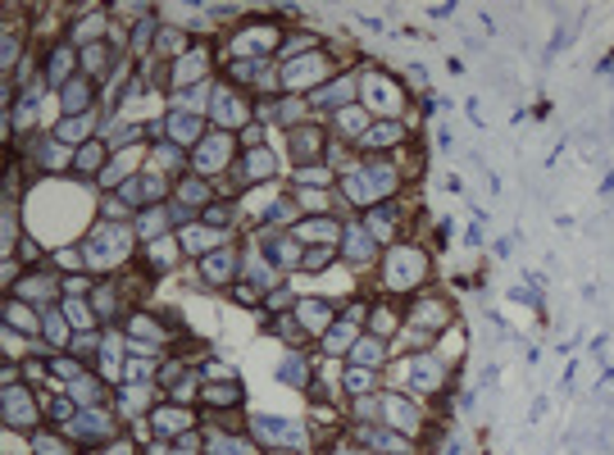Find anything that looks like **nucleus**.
Listing matches in <instances>:
<instances>
[{"instance_id": "21", "label": "nucleus", "mask_w": 614, "mask_h": 455, "mask_svg": "<svg viewBox=\"0 0 614 455\" xmlns=\"http://www.w3.org/2000/svg\"><path fill=\"white\" fill-rule=\"evenodd\" d=\"M182 264H187V255H182V246H178V233H173V237H160V242H146V246L137 251V269L150 274L156 283L182 274Z\"/></svg>"}, {"instance_id": "52", "label": "nucleus", "mask_w": 614, "mask_h": 455, "mask_svg": "<svg viewBox=\"0 0 614 455\" xmlns=\"http://www.w3.org/2000/svg\"><path fill=\"white\" fill-rule=\"evenodd\" d=\"M100 351H105V332H73L68 341V356H78L87 369L100 360Z\"/></svg>"}, {"instance_id": "7", "label": "nucleus", "mask_w": 614, "mask_h": 455, "mask_svg": "<svg viewBox=\"0 0 614 455\" xmlns=\"http://www.w3.org/2000/svg\"><path fill=\"white\" fill-rule=\"evenodd\" d=\"M268 146L283 150L287 169H296V165H324L328 160V146H332V133H328L324 119H305L296 128L274 133V141H268Z\"/></svg>"}, {"instance_id": "57", "label": "nucleus", "mask_w": 614, "mask_h": 455, "mask_svg": "<svg viewBox=\"0 0 614 455\" xmlns=\"http://www.w3.org/2000/svg\"><path fill=\"white\" fill-rule=\"evenodd\" d=\"M305 455H319V451H305Z\"/></svg>"}, {"instance_id": "18", "label": "nucleus", "mask_w": 614, "mask_h": 455, "mask_svg": "<svg viewBox=\"0 0 614 455\" xmlns=\"http://www.w3.org/2000/svg\"><path fill=\"white\" fill-rule=\"evenodd\" d=\"M6 296H19V300H28V306H36V310H51V306H60V300H64V274H55L51 264H42V269H23V278Z\"/></svg>"}, {"instance_id": "3", "label": "nucleus", "mask_w": 614, "mask_h": 455, "mask_svg": "<svg viewBox=\"0 0 614 455\" xmlns=\"http://www.w3.org/2000/svg\"><path fill=\"white\" fill-rule=\"evenodd\" d=\"M451 378H455V364L437 351H419V356H396L382 373V383L392 392H405L414 401H442L451 392Z\"/></svg>"}, {"instance_id": "42", "label": "nucleus", "mask_w": 614, "mask_h": 455, "mask_svg": "<svg viewBox=\"0 0 614 455\" xmlns=\"http://www.w3.org/2000/svg\"><path fill=\"white\" fill-rule=\"evenodd\" d=\"M373 392H388L382 373H378V369H356V364H347V373H341V396L356 401V396H373Z\"/></svg>"}, {"instance_id": "41", "label": "nucleus", "mask_w": 614, "mask_h": 455, "mask_svg": "<svg viewBox=\"0 0 614 455\" xmlns=\"http://www.w3.org/2000/svg\"><path fill=\"white\" fill-rule=\"evenodd\" d=\"M133 233H137V242L146 246V242H160V237H173L178 228H173V214H169V205H150V210H137V219H133Z\"/></svg>"}, {"instance_id": "36", "label": "nucleus", "mask_w": 614, "mask_h": 455, "mask_svg": "<svg viewBox=\"0 0 614 455\" xmlns=\"http://www.w3.org/2000/svg\"><path fill=\"white\" fill-rule=\"evenodd\" d=\"M364 337V328L360 324H351V319H337L324 337H319V347H315V356H324V360H347L351 356V347Z\"/></svg>"}, {"instance_id": "6", "label": "nucleus", "mask_w": 614, "mask_h": 455, "mask_svg": "<svg viewBox=\"0 0 614 455\" xmlns=\"http://www.w3.org/2000/svg\"><path fill=\"white\" fill-rule=\"evenodd\" d=\"M214 78H219V42H214V36H197V42H191V51L165 68L169 96L191 92V87H205Z\"/></svg>"}, {"instance_id": "15", "label": "nucleus", "mask_w": 614, "mask_h": 455, "mask_svg": "<svg viewBox=\"0 0 614 455\" xmlns=\"http://www.w3.org/2000/svg\"><path fill=\"white\" fill-rule=\"evenodd\" d=\"M64 433L73 437V446H78V451L87 455V451H100V446H109V442H119L128 428H124L119 414H114V410L105 405V410H78V414H73V424H68Z\"/></svg>"}, {"instance_id": "50", "label": "nucleus", "mask_w": 614, "mask_h": 455, "mask_svg": "<svg viewBox=\"0 0 614 455\" xmlns=\"http://www.w3.org/2000/svg\"><path fill=\"white\" fill-rule=\"evenodd\" d=\"M51 269H55V274H64V278H68V274H87L83 246H78V242H68V246H55V251H51Z\"/></svg>"}, {"instance_id": "53", "label": "nucleus", "mask_w": 614, "mask_h": 455, "mask_svg": "<svg viewBox=\"0 0 614 455\" xmlns=\"http://www.w3.org/2000/svg\"><path fill=\"white\" fill-rule=\"evenodd\" d=\"M347 414H351V420H347V424H382V392H373V396H356V401H347Z\"/></svg>"}, {"instance_id": "32", "label": "nucleus", "mask_w": 614, "mask_h": 455, "mask_svg": "<svg viewBox=\"0 0 614 455\" xmlns=\"http://www.w3.org/2000/svg\"><path fill=\"white\" fill-rule=\"evenodd\" d=\"M109 156L114 150L105 146V137H96V141H87V146H78L73 150V182H87V187H96L100 182V173H105V165H109Z\"/></svg>"}, {"instance_id": "2", "label": "nucleus", "mask_w": 614, "mask_h": 455, "mask_svg": "<svg viewBox=\"0 0 614 455\" xmlns=\"http://www.w3.org/2000/svg\"><path fill=\"white\" fill-rule=\"evenodd\" d=\"M78 246H83V260H87L92 278H119L124 269H133L137 251H141L133 223H109V219H96Z\"/></svg>"}, {"instance_id": "34", "label": "nucleus", "mask_w": 614, "mask_h": 455, "mask_svg": "<svg viewBox=\"0 0 614 455\" xmlns=\"http://www.w3.org/2000/svg\"><path fill=\"white\" fill-rule=\"evenodd\" d=\"M369 128H373V114H369L364 105H351V109H341V114H332V119H328L332 141H347V146H356V150H360V141H364Z\"/></svg>"}, {"instance_id": "16", "label": "nucleus", "mask_w": 614, "mask_h": 455, "mask_svg": "<svg viewBox=\"0 0 614 455\" xmlns=\"http://www.w3.org/2000/svg\"><path fill=\"white\" fill-rule=\"evenodd\" d=\"M360 223H364V233H369L382 251L396 246V242H410V237H414V228H410V197H401V201H382V205L364 210Z\"/></svg>"}, {"instance_id": "19", "label": "nucleus", "mask_w": 614, "mask_h": 455, "mask_svg": "<svg viewBox=\"0 0 614 455\" xmlns=\"http://www.w3.org/2000/svg\"><path fill=\"white\" fill-rule=\"evenodd\" d=\"M347 437L369 455H424V442H410L388 424H347Z\"/></svg>"}, {"instance_id": "12", "label": "nucleus", "mask_w": 614, "mask_h": 455, "mask_svg": "<svg viewBox=\"0 0 614 455\" xmlns=\"http://www.w3.org/2000/svg\"><path fill=\"white\" fill-rule=\"evenodd\" d=\"M237 160H242V141H237V133H219V128H210L205 141H201L197 150H191V173H201V178L219 182V178L233 173Z\"/></svg>"}, {"instance_id": "51", "label": "nucleus", "mask_w": 614, "mask_h": 455, "mask_svg": "<svg viewBox=\"0 0 614 455\" xmlns=\"http://www.w3.org/2000/svg\"><path fill=\"white\" fill-rule=\"evenodd\" d=\"M296 300H300V292H296L292 283H283V287H274V292L264 296L260 315H264V319H274V315H292V310H296Z\"/></svg>"}, {"instance_id": "45", "label": "nucleus", "mask_w": 614, "mask_h": 455, "mask_svg": "<svg viewBox=\"0 0 614 455\" xmlns=\"http://www.w3.org/2000/svg\"><path fill=\"white\" fill-rule=\"evenodd\" d=\"M28 437H32V455H83L78 446H73V437L64 428H55V424H42Z\"/></svg>"}, {"instance_id": "8", "label": "nucleus", "mask_w": 614, "mask_h": 455, "mask_svg": "<svg viewBox=\"0 0 614 455\" xmlns=\"http://www.w3.org/2000/svg\"><path fill=\"white\" fill-rule=\"evenodd\" d=\"M191 283H197V292H210V296H227L237 283H242V237L219 246L214 255H205L201 264H191Z\"/></svg>"}, {"instance_id": "24", "label": "nucleus", "mask_w": 614, "mask_h": 455, "mask_svg": "<svg viewBox=\"0 0 614 455\" xmlns=\"http://www.w3.org/2000/svg\"><path fill=\"white\" fill-rule=\"evenodd\" d=\"M227 242H237L233 233H219V228H210V223H187V228H178V246H182V255H187V264H201L205 255H214L219 246H227Z\"/></svg>"}, {"instance_id": "54", "label": "nucleus", "mask_w": 614, "mask_h": 455, "mask_svg": "<svg viewBox=\"0 0 614 455\" xmlns=\"http://www.w3.org/2000/svg\"><path fill=\"white\" fill-rule=\"evenodd\" d=\"M87 455H141V442H137L133 433H124L119 442H109V446H100V451H87Z\"/></svg>"}, {"instance_id": "14", "label": "nucleus", "mask_w": 614, "mask_h": 455, "mask_svg": "<svg viewBox=\"0 0 614 455\" xmlns=\"http://www.w3.org/2000/svg\"><path fill=\"white\" fill-rule=\"evenodd\" d=\"M382 424L396 428L401 437L410 442H428V428H433V410L424 401H414L405 392H382Z\"/></svg>"}, {"instance_id": "1", "label": "nucleus", "mask_w": 614, "mask_h": 455, "mask_svg": "<svg viewBox=\"0 0 614 455\" xmlns=\"http://www.w3.org/2000/svg\"><path fill=\"white\" fill-rule=\"evenodd\" d=\"M433 283V251L424 242H396L382 251V264H378V296H396V300H410L419 292H428Z\"/></svg>"}, {"instance_id": "13", "label": "nucleus", "mask_w": 614, "mask_h": 455, "mask_svg": "<svg viewBox=\"0 0 614 455\" xmlns=\"http://www.w3.org/2000/svg\"><path fill=\"white\" fill-rule=\"evenodd\" d=\"M210 128L219 133H246L255 124V96L237 92V87H227L223 78H214V92H210Z\"/></svg>"}, {"instance_id": "39", "label": "nucleus", "mask_w": 614, "mask_h": 455, "mask_svg": "<svg viewBox=\"0 0 614 455\" xmlns=\"http://www.w3.org/2000/svg\"><path fill=\"white\" fill-rule=\"evenodd\" d=\"M260 324H264V332L274 337V341H283V351H310V347H315V337L300 328L296 315H274V319L260 315Z\"/></svg>"}, {"instance_id": "30", "label": "nucleus", "mask_w": 614, "mask_h": 455, "mask_svg": "<svg viewBox=\"0 0 614 455\" xmlns=\"http://www.w3.org/2000/svg\"><path fill=\"white\" fill-rule=\"evenodd\" d=\"M205 133H210V119H201V114H187V109H169L165 114V141L182 146L187 156L205 141Z\"/></svg>"}, {"instance_id": "29", "label": "nucleus", "mask_w": 614, "mask_h": 455, "mask_svg": "<svg viewBox=\"0 0 614 455\" xmlns=\"http://www.w3.org/2000/svg\"><path fill=\"white\" fill-rule=\"evenodd\" d=\"M401 328H405V300H396V296H369V324H364V332H373L382 341H396Z\"/></svg>"}, {"instance_id": "22", "label": "nucleus", "mask_w": 614, "mask_h": 455, "mask_svg": "<svg viewBox=\"0 0 614 455\" xmlns=\"http://www.w3.org/2000/svg\"><path fill=\"white\" fill-rule=\"evenodd\" d=\"M347 223L351 219H341V214H305L292 228V237L300 246H341V237H347Z\"/></svg>"}, {"instance_id": "31", "label": "nucleus", "mask_w": 614, "mask_h": 455, "mask_svg": "<svg viewBox=\"0 0 614 455\" xmlns=\"http://www.w3.org/2000/svg\"><path fill=\"white\" fill-rule=\"evenodd\" d=\"M173 201L182 205V210H191V214H205L214 201H219V187L210 182V178H201V173H182V178H173Z\"/></svg>"}, {"instance_id": "11", "label": "nucleus", "mask_w": 614, "mask_h": 455, "mask_svg": "<svg viewBox=\"0 0 614 455\" xmlns=\"http://www.w3.org/2000/svg\"><path fill=\"white\" fill-rule=\"evenodd\" d=\"M201 424H205L201 405H178V401H165V396L150 405V414H146L150 437H160V442H169V446H178V442L191 437V433H201Z\"/></svg>"}, {"instance_id": "55", "label": "nucleus", "mask_w": 614, "mask_h": 455, "mask_svg": "<svg viewBox=\"0 0 614 455\" xmlns=\"http://www.w3.org/2000/svg\"><path fill=\"white\" fill-rule=\"evenodd\" d=\"M96 283H100V278H92V274H68V278H64V296H92Z\"/></svg>"}, {"instance_id": "38", "label": "nucleus", "mask_w": 614, "mask_h": 455, "mask_svg": "<svg viewBox=\"0 0 614 455\" xmlns=\"http://www.w3.org/2000/svg\"><path fill=\"white\" fill-rule=\"evenodd\" d=\"M146 169L160 173V178H182L191 169V156H187L182 146H173V141H156V146L146 150Z\"/></svg>"}, {"instance_id": "46", "label": "nucleus", "mask_w": 614, "mask_h": 455, "mask_svg": "<svg viewBox=\"0 0 614 455\" xmlns=\"http://www.w3.org/2000/svg\"><path fill=\"white\" fill-rule=\"evenodd\" d=\"M100 137H105V146L114 150V156H119V150H133V146H146V128L128 124V119H109Z\"/></svg>"}, {"instance_id": "20", "label": "nucleus", "mask_w": 614, "mask_h": 455, "mask_svg": "<svg viewBox=\"0 0 614 455\" xmlns=\"http://www.w3.org/2000/svg\"><path fill=\"white\" fill-rule=\"evenodd\" d=\"M337 255H341V269H351V274H378V264H382V246L364 233L360 214L347 223V237H341Z\"/></svg>"}, {"instance_id": "33", "label": "nucleus", "mask_w": 614, "mask_h": 455, "mask_svg": "<svg viewBox=\"0 0 614 455\" xmlns=\"http://www.w3.org/2000/svg\"><path fill=\"white\" fill-rule=\"evenodd\" d=\"M315 351H283V364H278V383L292 388V392H310L315 388Z\"/></svg>"}, {"instance_id": "28", "label": "nucleus", "mask_w": 614, "mask_h": 455, "mask_svg": "<svg viewBox=\"0 0 614 455\" xmlns=\"http://www.w3.org/2000/svg\"><path fill=\"white\" fill-rule=\"evenodd\" d=\"M201 410L219 414V410H246V383L237 378H205L201 383Z\"/></svg>"}, {"instance_id": "44", "label": "nucleus", "mask_w": 614, "mask_h": 455, "mask_svg": "<svg viewBox=\"0 0 614 455\" xmlns=\"http://www.w3.org/2000/svg\"><path fill=\"white\" fill-rule=\"evenodd\" d=\"M332 269H341L337 246H305V251H300L296 278H319V274H332Z\"/></svg>"}, {"instance_id": "47", "label": "nucleus", "mask_w": 614, "mask_h": 455, "mask_svg": "<svg viewBox=\"0 0 614 455\" xmlns=\"http://www.w3.org/2000/svg\"><path fill=\"white\" fill-rule=\"evenodd\" d=\"M42 341H46L51 351H68V341H73V324L64 319V310H60V306L42 310Z\"/></svg>"}, {"instance_id": "9", "label": "nucleus", "mask_w": 614, "mask_h": 455, "mask_svg": "<svg viewBox=\"0 0 614 455\" xmlns=\"http://www.w3.org/2000/svg\"><path fill=\"white\" fill-rule=\"evenodd\" d=\"M455 319H459L455 300H451V296H442V292H433V287L405 300V328L433 337V347H437V337H442V332H451V328H455Z\"/></svg>"}, {"instance_id": "43", "label": "nucleus", "mask_w": 614, "mask_h": 455, "mask_svg": "<svg viewBox=\"0 0 614 455\" xmlns=\"http://www.w3.org/2000/svg\"><path fill=\"white\" fill-rule=\"evenodd\" d=\"M60 310H64V319L73 324V332H105V328H100V315H96V306H92V296H64Z\"/></svg>"}, {"instance_id": "49", "label": "nucleus", "mask_w": 614, "mask_h": 455, "mask_svg": "<svg viewBox=\"0 0 614 455\" xmlns=\"http://www.w3.org/2000/svg\"><path fill=\"white\" fill-rule=\"evenodd\" d=\"M287 187H337V173L328 165H296L287 169Z\"/></svg>"}, {"instance_id": "10", "label": "nucleus", "mask_w": 614, "mask_h": 455, "mask_svg": "<svg viewBox=\"0 0 614 455\" xmlns=\"http://www.w3.org/2000/svg\"><path fill=\"white\" fill-rule=\"evenodd\" d=\"M46 424V401L32 383L19 388H0V428H14V433H36Z\"/></svg>"}, {"instance_id": "26", "label": "nucleus", "mask_w": 614, "mask_h": 455, "mask_svg": "<svg viewBox=\"0 0 614 455\" xmlns=\"http://www.w3.org/2000/svg\"><path fill=\"white\" fill-rule=\"evenodd\" d=\"M410 141H414V133L405 128V119H373V128L360 141V156H396Z\"/></svg>"}, {"instance_id": "23", "label": "nucleus", "mask_w": 614, "mask_h": 455, "mask_svg": "<svg viewBox=\"0 0 614 455\" xmlns=\"http://www.w3.org/2000/svg\"><path fill=\"white\" fill-rule=\"evenodd\" d=\"M296 319H300V328L310 332L315 341L341 319V300H332V296H315V292H305L300 300H296V310H292Z\"/></svg>"}, {"instance_id": "48", "label": "nucleus", "mask_w": 614, "mask_h": 455, "mask_svg": "<svg viewBox=\"0 0 614 455\" xmlns=\"http://www.w3.org/2000/svg\"><path fill=\"white\" fill-rule=\"evenodd\" d=\"M32 356H36V337H23V332H14V328H0V360L23 364V360H32Z\"/></svg>"}, {"instance_id": "25", "label": "nucleus", "mask_w": 614, "mask_h": 455, "mask_svg": "<svg viewBox=\"0 0 614 455\" xmlns=\"http://www.w3.org/2000/svg\"><path fill=\"white\" fill-rule=\"evenodd\" d=\"M55 109H60V119H78V114H96L100 109V87L87 78V73H78L73 83H64L55 92Z\"/></svg>"}, {"instance_id": "27", "label": "nucleus", "mask_w": 614, "mask_h": 455, "mask_svg": "<svg viewBox=\"0 0 614 455\" xmlns=\"http://www.w3.org/2000/svg\"><path fill=\"white\" fill-rule=\"evenodd\" d=\"M92 306H96V315H100V328H105V332H109V328H119V324L133 315V300L124 296L119 278H100V283H96V292H92Z\"/></svg>"}, {"instance_id": "40", "label": "nucleus", "mask_w": 614, "mask_h": 455, "mask_svg": "<svg viewBox=\"0 0 614 455\" xmlns=\"http://www.w3.org/2000/svg\"><path fill=\"white\" fill-rule=\"evenodd\" d=\"M347 364H356V369H378V373H388V364H392V341H382V337L364 332V337L356 341V347H351Z\"/></svg>"}, {"instance_id": "37", "label": "nucleus", "mask_w": 614, "mask_h": 455, "mask_svg": "<svg viewBox=\"0 0 614 455\" xmlns=\"http://www.w3.org/2000/svg\"><path fill=\"white\" fill-rule=\"evenodd\" d=\"M319 46H328V36L319 32V28H310V23H287V36H283V51H278V64H287V60H300V55H310V51H319Z\"/></svg>"}, {"instance_id": "56", "label": "nucleus", "mask_w": 614, "mask_h": 455, "mask_svg": "<svg viewBox=\"0 0 614 455\" xmlns=\"http://www.w3.org/2000/svg\"><path fill=\"white\" fill-rule=\"evenodd\" d=\"M319 455H369V451H360V446H356L351 437H337V442H328V446H324Z\"/></svg>"}, {"instance_id": "35", "label": "nucleus", "mask_w": 614, "mask_h": 455, "mask_svg": "<svg viewBox=\"0 0 614 455\" xmlns=\"http://www.w3.org/2000/svg\"><path fill=\"white\" fill-rule=\"evenodd\" d=\"M0 328H14L23 337H42V310L19 296H0Z\"/></svg>"}, {"instance_id": "5", "label": "nucleus", "mask_w": 614, "mask_h": 455, "mask_svg": "<svg viewBox=\"0 0 614 455\" xmlns=\"http://www.w3.org/2000/svg\"><path fill=\"white\" fill-rule=\"evenodd\" d=\"M410 92L401 83L396 68L382 64H360V105L373 114V119H405L410 114Z\"/></svg>"}, {"instance_id": "17", "label": "nucleus", "mask_w": 614, "mask_h": 455, "mask_svg": "<svg viewBox=\"0 0 614 455\" xmlns=\"http://www.w3.org/2000/svg\"><path fill=\"white\" fill-rule=\"evenodd\" d=\"M305 105H310V114H315V119H324V124L332 119V114L360 105V68L337 73V78H332V83H324L315 96H305Z\"/></svg>"}, {"instance_id": "4", "label": "nucleus", "mask_w": 614, "mask_h": 455, "mask_svg": "<svg viewBox=\"0 0 614 455\" xmlns=\"http://www.w3.org/2000/svg\"><path fill=\"white\" fill-rule=\"evenodd\" d=\"M347 68H360V64L351 60L347 46L328 42V46H319V51H310V55L278 64V92H283V96H315L324 83H332L337 73H347Z\"/></svg>"}]
</instances>
